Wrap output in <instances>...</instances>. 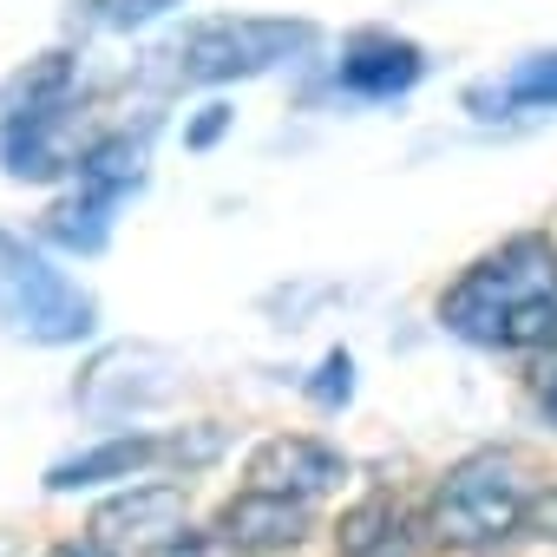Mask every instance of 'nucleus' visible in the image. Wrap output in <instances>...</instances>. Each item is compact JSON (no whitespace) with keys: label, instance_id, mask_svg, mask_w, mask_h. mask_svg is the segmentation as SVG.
Instances as JSON below:
<instances>
[{"label":"nucleus","instance_id":"17","mask_svg":"<svg viewBox=\"0 0 557 557\" xmlns=\"http://www.w3.org/2000/svg\"><path fill=\"white\" fill-rule=\"evenodd\" d=\"M164 8H177V0H92V21L99 27H138V21H151Z\"/></svg>","mask_w":557,"mask_h":557},{"label":"nucleus","instance_id":"7","mask_svg":"<svg viewBox=\"0 0 557 557\" xmlns=\"http://www.w3.org/2000/svg\"><path fill=\"white\" fill-rule=\"evenodd\" d=\"M86 106L66 92L53 106H34V112H0V164L21 184H53V177H73L79 151H86Z\"/></svg>","mask_w":557,"mask_h":557},{"label":"nucleus","instance_id":"18","mask_svg":"<svg viewBox=\"0 0 557 557\" xmlns=\"http://www.w3.org/2000/svg\"><path fill=\"white\" fill-rule=\"evenodd\" d=\"M223 125H230V106H203V119L190 125V145L203 151V145H216L223 138Z\"/></svg>","mask_w":557,"mask_h":557},{"label":"nucleus","instance_id":"3","mask_svg":"<svg viewBox=\"0 0 557 557\" xmlns=\"http://www.w3.org/2000/svg\"><path fill=\"white\" fill-rule=\"evenodd\" d=\"M0 329L27 348H73L99 329V302L47 249L0 230Z\"/></svg>","mask_w":557,"mask_h":557},{"label":"nucleus","instance_id":"1","mask_svg":"<svg viewBox=\"0 0 557 557\" xmlns=\"http://www.w3.org/2000/svg\"><path fill=\"white\" fill-rule=\"evenodd\" d=\"M440 322L472 348H557V243L544 230H518L479 262H466L459 283L440 296Z\"/></svg>","mask_w":557,"mask_h":557},{"label":"nucleus","instance_id":"11","mask_svg":"<svg viewBox=\"0 0 557 557\" xmlns=\"http://www.w3.org/2000/svg\"><path fill=\"white\" fill-rule=\"evenodd\" d=\"M309 524H315V511L309 505H296V498H269V492H236L223 511H216V537L236 550V557H262V550H296L302 537H309Z\"/></svg>","mask_w":557,"mask_h":557},{"label":"nucleus","instance_id":"5","mask_svg":"<svg viewBox=\"0 0 557 557\" xmlns=\"http://www.w3.org/2000/svg\"><path fill=\"white\" fill-rule=\"evenodd\" d=\"M315 47L309 21H197L184 27L158 60L164 86H230V79H256L269 66H283L296 53Z\"/></svg>","mask_w":557,"mask_h":557},{"label":"nucleus","instance_id":"12","mask_svg":"<svg viewBox=\"0 0 557 557\" xmlns=\"http://www.w3.org/2000/svg\"><path fill=\"white\" fill-rule=\"evenodd\" d=\"M171 531H184V485H171V479H138L132 492H119V498H106L99 511H92V537L106 544V550H119L125 537L132 544H164Z\"/></svg>","mask_w":557,"mask_h":557},{"label":"nucleus","instance_id":"10","mask_svg":"<svg viewBox=\"0 0 557 557\" xmlns=\"http://www.w3.org/2000/svg\"><path fill=\"white\" fill-rule=\"evenodd\" d=\"M466 112L479 125H524V119L557 112V53H524L505 73L472 79L466 86Z\"/></svg>","mask_w":557,"mask_h":557},{"label":"nucleus","instance_id":"14","mask_svg":"<svg viewBox=\"0 0 557 557\" xmlns=\"http://www.w3.org/2000/svg\"><path fill=\"white\" fill-rule=\"evenodd\" d=\"M302 394H309V400H315L322 413L348 407V400H355V355H348V348H335V355H329V361L315 368V381H309Z\"/></svg>","mask_w":557,"mask_h":557},{"label":"nucleus","instance_id":"9","mask_svg":"<svg viewBox=\"0 0 557 557\" xmlns=\"http://www.w3.org/2000/svg\"><path fill=\"white\" fill-rule=\"evenodd\" d=\"M420 79H426V53L400 34H381V27L355 34L342 66H335V92H348V99H400Z\"/></svg>","mask_w":557,"mask_h":557},{"label":"nucleus","instance_id":"15","mask_svg":"<svg viewBox=\"0 0 557 557\" xmlns=\"http://www.w3.org/2000/svg\"><path fill=\"white\" fill-rule=\"evenodd\" d=\"M524 400L557 426V348H544V355H531V368H524Z\"/></svg>","mask_w":557,"mask_h":557},{"label":"nucleus","instance_id":"4","mask_svg":"<svg viewBox=\"0 0 557 557\" xmlns=\"http://www.w3.org/2000/svg\"><path fill=\"white\" fill-rule=\"evenodd\" d=\"M145 177H151V125L92 138V145L79 151V164H73V190L47 210L40 236L60 243V249H73V256H99V249L112 243L119 203H125L132 190H145Z\"/></svg>","mask_w":557,"mask_h":557},{"label":"nucleus","instance_id":"19","mask_svg":"<svg viewBox=\"0 0 557 557\" xmlns=\"http://www.w3.org/2000/svg\"><path fill=\"white\" fill-rule=\"evenodd\" d=\"M524 524H531V531H537V537H557V485H550V492H537V498H531V518H524Z\"/></svg>","mask_w":557,"mask_h":557},{"label":"nucleus","instance_id":"16","mask_svg":"<svg viewBox=\"0 0 557 557\" xmlns=\"http://www.w3.org/2000/svg\"><path fill=\"white\" fill-rule=\"evenodd\" d=\"M145 557H236V550H230L216 531H190V524H184V531H171L164 544H151Z\"/></svg>","mask_w":557,"mask_h":557},{"label":"nucleus","instance_id":"6","mask_svg":"<svg viewBox=\"0 0 557 557\" xmlns=\"http://www.w3.org/2000/svg\"><path fill=\"white\" fill-rule=\"evenodd\" d=\"M216 446H223V440H216L210 426H197L190 440H184V433H106L99 446L53 459V466H47V492H92V485H112V479L138 485L151 466H164V459L197 466V459H210Z\"/></svg>","mask_w":557,"mask_h":557},{"label":"nucleus","instance_id":"8","mask_svg":"<svg viewBox=\"0 0 557 557\" xmlns=\"http://www.w3.org/2000/svg\"><path fill=\"white\" fill-rule=\"evenodd\" d=\"M348 479V459L329 446V440H309V433H275L249 453V492H269V498H296L315 511V498H329L335 485Z\"/></svg>","mask_w":557,"mask_h":557},{"label":"nucleus","instance_id":"20","mask_svg":"<svg viewBox=\"0 0 557 557\" xmlns=\"http://www.w3.org/2000/svg\"><path fill=\"white\" fill-rule=\"evenodd\" d=\"M47 557H119V550H106L99 537H66V544H53Z\"/></svg>","mask_w":557,"mask_h":557},{"label":"nucleus","instance_id":"2","mask_svg":"<svg viewBox=\"0 0 557 557\" xmlns=\"http://www.w3.org/2000/svg\"><path fill=\"white\" fill-rule=\"evenodd\" d=\"M531 466L505 446H485L472 459H459L446 472V485L433 492V537L446 550H498L505 537L524 531L531 518Z\"/></svg>","mask_w":557,"mask_h":557},{"label":"nucleus","instance_id":"13","mask_svg":"<svg viewBox=\"0 0 557 557\" xmlns=\"http://www.w3.org/2000/svg\"><path fill=\"white\" fill-rule=\"evenodd\" d=\"M335 544L342 557H420V518L394 492H368L361 505L342 511Z\"/></svg>","mask_w":557,"mask_h":557}]
</instances>
